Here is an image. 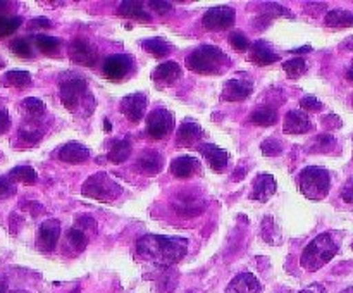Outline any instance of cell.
I'll return each mask as SVG.
<instances>
[{"mask_svg":"<svg viewBox=\"0 0 353 293\" xmlns=\"http://www.w3.org/2000/svg\"><path fill=\"white\" fill-rule=\"evenodd\" d=\"M68 54L69 59L74 64L88 65V68L95 65L97 61H99V52H97V48L86 40H81V38H76V40H72L69 43Z\"/></svg>","mask_w":353,"mask_h":293,"instance_id":"7c38bea8","label":"cell"},{"mask_svg":"<svg viewBox=\"0 0 353 293\" xmlns=\"http://www.w3.org/2000/svg\"><path fill=\"white\" fill-rule=\"evenodd\" d=\"M0 102H2V99H0ZM10 128V117H9V112H7V109H3V107H0V134L7 133Z\"/></svg>","mask_w":353,"mask_h":293,"instance_id":"f6af8a7d","label":"cell"},{"mask_svg":"<svg viewBox=\"0 0 353 293\" xmlns=\"http://www.w3.org/2000/svg\"><path fill=\"white\" fill-rule=\"evenodd\" d=\"M148 6H150L154 10H157L159 14H169L172 10V6L169 2H157V0H152Z\"/></svg>","mask_w":353,"mask_h":293,"instance_id":"7dc6e473","label":"cell"},{"mask_svg":"<svg viewBox=\"0 0 353 293\" xmlns=\"http://www.w3.org/2000/svg\"><path fill=\"white\" fill-rule=\"evenodd\" d=\"M323 124L326 128H330V130H333V128H340L341 126V121H340V117L334 116V114H331V116L324 117Z\"/></svg>","mask_w":353,"mask_h":293,"instance_id":"c3c4849f","label":"cell"},{"mask_svg":"<svg viewBox=\"0 0 353 293\" xmlns=\"http://www.w3.org/2000/svg\"><path fill=\"white\" fill-rule=\"evenodd\" d=\"M40 119H28L23 126L19 128V138L26 145H34L43 138V128L38 123Z\"/></svg>","mask_w":353,"mask_h":293,"instance_id":"83f0119b","label":"cell"},{"mask_svg":"<svg viewBox=\"0 0 353 293\" xmlns=\"http://www.w3.org/2000/svg\"><path fill=\"white\" fill-rule=\"evenodd\" d=\"M307 68H309V65H307V61L303 57H293L283 64V69H285V72L292 79H296L302 74H305Z\"/></svg>","mask_w":353,"mask_h":293,"instance_id":"74e56055","label":"cell"},{"mask_svg":"<svg viewBox=\"0 0 353 293\" xmlns=\"http://www.w3.org/2000/svg\"><path fill=\"white\" fill-rule=\"evenodd\" d=\"M7 176H9L12 181L23 183V185H34L38 179L37 171H34L31 165H17V168L10 169V172Z\"/></svg>","mask_w":353,"mask_h":293,"instance_id":"e575fe53","label":"cell"},{"mask_svg":"<svg viewBox=\"0 0 353 293\" xmlns=\"http://www.w3.org/2000/svg\"><path fill=\"white\" fill-rule=\"evenodd\" d=\"M248 61L254 62V64L257 65H269L274 64V62H279L281 57H279V54H276L264 40H259L255 41L250 47V50H248Z\"/></svg>","mask_w":353,"mask_h":293,"instance_id":"cb8c5ba5","label":"cell"},{"mask_svg":"<svg viewBox=\"0 0 353 293\" xmlns=\"http://www.w3.org/2000/svg\"><path fill=\"white\" fill-rule=\"evenodd\" d=\"M3 86L12 88H26L31 85V74L28 71H7L2 78Z\"/></svg>","mask_w":353,"mask_h":293,"instance_id":"d590c367","label":"cell"},{"mask_svg":"<svg viewBox=\"0 0 353 293\" xmlns=\"http://www.w3.org/2000/svg\"><path fill=\"white\" fill-rule=\"evenodd\" d=\"M196 150L202 154V157L205 159L207 164L210 165L212 171L216 172L226 171L228 164H230V152L217 147V145L214 143H200L199 147H196Z\"/></svg>","mask_w":353,"mask_h":293,"instance_id":"9a60e30c","label":"cell"},{"mask_svg":"<svg viewBox=\"0 0 353 293\" xmlns=\"http://www.w3.org/2000/svg\"><path fill=\"white\" fill-rule=\"evenodd\" d=\"M172 209L181 216H196L205 209V200L200 199L196 193H181L172 200Z\"/></svg>","mask_w":353,"mask_h":293,"instance_id":"ac0fdd59","label":"cell"},{"mask_svg":"<svg viewBox=\"0 0 353 293\" xmlns=\"http://www.w3.org/2000/svg\"><path fill=\"white\" fill-rule=\"evenodd\" d=\"M341 48H348V50H353V37L347 38V40L341 43Z\"/></svg>","mask_w":353,"mask_h":293,"instance_id":"816d5d0a","label":"cell"},{"mask_svg":"<svg viewBox=\"0 0 353 293\" xmlns=\"http://www.w3.org/2000/svg\"><path fill=\"white\" fill-rule=\"evenodd\" d=\"M262 285L252 272H240L228 285L226 293H261Z\"/></svg>","mask_w":353,"mask_h":293,"instance_id":"603a6c76","label":"cell"},{"mask_svg":"<svg viewBox=\"0 0 353 293\" xmlns=\"http://www.w3.org/2000/svg\"><path fill=\"white\" fill-rule=\"evenodd\" d=\"M16 193V185L9 176H0V199H9Z\"/></svg>","mask_w":353,"mask_h":293,"instance_id":"ee69618b","label":"cell"},{"mask_svg":"<svg viewBox=\"0 0 353 293\" xmlns=\"http://www.w3.org/2000/svg\"><path fill=\"white\" fill-rule=\"evenodd\" d=\"M186 293H199V292H186Z\"/></svg>","mask_w":353,"mask_h":293,"instance_id":"94428289","label":"cell"},{"mask_svg":"<svg viewBox=\"0 0 353 293\" xmlns=\"http://www.w3.org/2000/svg\"><path fill=\"white\" fill-rule=\"evenodd\" d=\"M230 43L236 52H247V50H250V47H252L250 41H248V38H247V34H245L243 31H231Z\"/></svg>","mask_w":353,"mask_h":293,"instance_id":"ab89813d","label":"cell"},{"mask_svg":"<svg viewBox=\"0 0 353 293\" xmlns=\"http://www.w3.org/2000/svg\"><path fill=\"white\" fill-rule=\"evenodd\" d=\"M300 105H302V110H305V112H319V110H323V102L321 100H317L316 97L312 95H307L303 97L302 100H300Z\"/></svg>","mask_w":353,"mask_h":293,"instance_id":"7bdbcfd3","label":"cell"},{"mask_svg":"<svg viewBox=\"0 0 353 293\" xmlns=\"http://www.w3.org/2000/svg\"><path fill=\"white\" fill-rule=\"evenodd\" d=\"M59 97L61 102L69 112L78 114V116L88 117L97 107L95 97L90 93L88 85L83 78H69L64 79L59 86Z\"/></svg>","mask_w":353,"mask_h":293,"instance_id":"3957f363","label":"cell"},{"mask_svg":"<svg viewBox=\"0 0 353 293\" xmlns=\"http://www.w3.org/2000/svg\"><path fill=\"white\" fill-rule=\"evenodd\" d=\"M300 293H326V288L321 283H312V285L305 286Z\"/></svg>","mask_w":353,"mask_h":293,"instance_id":"681fc988","label":"cell"},{"mask_svg":"<svg viewBox=\"0 0 353 293\" xmlns=\"http://www.w3.org/2000/svg\"><path fill=\"white\" fill-rule=\"evenodd\" d=\"M97 221L90 216H81L76 219L74 226L65 234V248L72 250L74 254H79L86 248L90 238L97 234Z\"/></svg>","mask_w":353,"mask_h":293,"instance_id":"52a82bcc","label":"cell"},{"mask_svg":"<svg viewBox=\"0 0 353 293\" xmlns=\"http://www.w3.org/2000/svg\"><path fill=\"white\" fill-rule=\"evenodd\" d=\"M57 157L65 164H83L90 159V150L78 141H69L59 148Z\"/></svg>","mask_w":353,"mask_h":293,"instance_id":"7402d4cb","label":"cell"},{"mask_svg":"<svg viewBox=\"0 0 353 293\" xmlns=\"http://www.w3.org/2000/svg\"><path fill=\"white\" fill-rule=\"evenodd\" d=\"M33 23V26H43V28H50V21L47 19V17H37V19L31 21Z\"/></svg>","mask_w":353,"mask_h":293,"instance_id":"f907efd6","label":"cell"},{"mask_svg":"<svg viewBox=\"0 0 353 293\" xmlns=\"http://www.w3.org/2000/svg\"><path fill=\"white\" fill-rule=\"evenodd\" d=\"M312 128L314 124L312 121H310V117L307 116L305 110L302 109L290 110V112L285 116V124H283L285 133L302 134V133H309Z\"/></svg>","mask_w":353,"mask_h":293,"instance_id":"d6986e66","label":"cell"},{"mask_svg":"<svg viewBox=\"0 0 353 293\" xmlns=\"http://www.w3.org/2000/svg\"><path fill=\"white\" fill-rule=\"evenodd\" d=\"M203 138V130L195 121H183L176 133V143L179 147H192Z\"/></svg>","mask_w":353,"mask_h":293,"instance_id":"44dd1931","label":"cell"},{"mask_svg":"<svg viewBox=\"0 0 353 293\" xmlns=\"http://www.w3.org/2000/svg\"><path fill=\"white\" fill-rule=\"evenodd\" d=\"M188 252V240L183 236H165V234H145L137 241V255L152 264L174 265Z\"/></svg>","mask_w":353,"mask_h":293,"instance_id":"6da1fadb","label":"cell"},{"mask_svg":"<svg viewBox=\"0 0 353 293\" xmlns=\"http://www.w3.org/2000/svg\"><path fill=\"white\" fill-rule=\"evenodd\" d=\"M164 168V157L157 150H145L138 159V169L147 176H155Z\"/></svg>","mask_w":353,"mask_h":293,"instance_id":"d4e9b609","label":"cell"},{"mask_svg":"<svg viewBox=\"0 0 353 293\" xmlns=\"http://www.w3.org/2000/svg\"><path fill=\"white\" fill-rule=\"evenodd\" d=\"M34 45L38 47V50L45 55H50V57H57L59 52H61V40L55 37H48V34H37L34 37Z\"/></svg>","mask_w":353,"mask_h":293,"instance_id":"d6a6232c","label":"cell"},{"mask_svg":"<svg viewBox=\"0 0 353 293\" xmlns=\"http://www.w3.org/2000/svg\"><path fill=\"white\" fill-rule=\"evenodd\" d=\"M131 71H133V59L128 54L110 55V57L105 59L102 68L103 76L107 79H112V81L124 79Z\"/></svg>","mask_w":353,"mask_h":293,"instance_id":"30bf717a","label":"cell"},{"mask_svg":"<svg viewBox=\"0 0 353 293\" xmlns=\"http://www.w3.org/2000/svg\"><path fill=\"white\" fill-rule=\"evenodd\" d=\"M338 254V243L331 233H321L319 236L314 238L302 252L300 264L305 271H319L321 267L333 261L334 255Z\"/></svg>","mask_w":353,"mask_h":293,"instance_id":"277c9868","label":"cell"},{"mask_svg":"<svg viewBox=\"0 0 353 293\" xmlns=\"http://www.w3.org/2000/svg\"><path fill=\"white\" fill-rule=\"evenodd\" d=\"M119 110L130 123H140L147 110V95L141 92L130 93L121 100Z\"/></svg>","mask_w":353,"mask_h":293,"instance_id":"8fae6325","label":"cell"},{"mask_svg":"<svg viewBox=\"0 0 353 293\" xmlns=\"http://www.w3.org/2000/svg\"><path fill=\"white\" fill-rule=\"evenodd\" d=\"M21 23H23V19H21V17L0 16V38L12 34L14 31L21 26Z\"/></svg>","mask_w":353,"mask_h":293,"instance_id":"60d3db41","label":"cell"},{"mask_svg":"<svg viewBox=\"0 0 353 293\" xmlns=\"http://www.w3.org/2000/svg\"><path fill=\"white\" fill-rule=\"evenodd\" d=\"M200 169H202L200 161L199 159L192 157V155H181V157H176L174 161L171 162V165H169L171 174L179 179L192 178V176L199 174Z\"/></svg>","mask_w":353,"mask_h":293,"instance_id":"ffe728a7","label":"cell"},{"mask_svg":"<svg viewBox=\"0 0 353 293\" xmlns=\"http://www.w3.org/2000/svg\"><path fill=\"white\" fill-rule=\"evenodd\" d=\"M103 128H105V131H110V128H112V126H110L109 121H105V123H103Z\"/></svg>","mask_w":353,"mask_h":293,"instance_id":"6f0895ef","label":"cell"},{"mask_svg":"<svg viewBox=\"0 0 353 293\" xmlns=\"http://www.w3.org/2000/svg\"><path fill=\"white\" fill-rule=\"evenodd\" d=\"M131 143L128 140H117L114 141L112 147L107 152V161L112 162V164H121V162L128 161V157L131 155Z\"/></svg>","mask_w":353,"mask_h":293,"instance_id":"1f68e13d","label":"cell"},{"mask_svg":"<svg viewBox=\"0 0 353 293\" xmlns=\"http://www.w3.org/2000/svg\"><path fill=\"white\" fill-rule=\"evenodd\" d=\"M261 150L268 157H276V155H279L283 152V143L278 138H268V140L262 141Z\"/></svg>","mask_w":353,"mask_h":293,"instance_id":"b9f144b4","label":"cell"},{"mask_svg":"<svg viewBox=\"0 0 353 293\" xmlns=\"http://www.w3.org/2000/svg\"><path fill=\"white\" fill-rule=\"evenodd\" d=\"M262 238L268 241L269 245H279L281 243V231H279L278 224L272 219V216H265L262 221Z\"/></svg>","mask_w":353,"mask_h":293,"instance_id":"836d02e7","label":"cell"},{"mask_svg":"<svg viewBox=\"0 0 353 293\" xmlns=\"http://www.w3.org/2000/svg\"><path fill=\"white\" fill-rule=\"evenodd\" d=\"M81 193L85 196H88V199L99 200V202H112V200L121 196L123 186L116 179L110 178L107 172L100 171L88 176V179L83 183Z\"/></svg>","mask_w":353,"mask_h":293,"instance_id":"8992f818","label":"cell"},{"mask_svg":"<svg viewBox=\"0 0 353 293\" xmlns=\"http://www.w3.org/2000/svg\"><path fill=\"white\" fill-rule=\"evenodd\" d=\"M21 107H23V110L28 114L30 119H40L45 114V103L40 99H37V97H28V99H24L21 102Z\"/></svg>","mask_w":353,"mask_h":293,"instance_id":"8d00e7d4","label":"cell"},{"mask_svg":"<svg viewBox=\"0 0 353 293\" xmlns=\"http://www.w3.org/2000/svg\"><path fill=\"white\" fill-rule=\"evenodd\" d=\"M254 92V85L252 81L248 79H240V78H233V79H228L223 86V100L226 102H243L247 100L248 97L252 95Z\"/></svg>","mask_w":353,"mask_h":293,"instance_id":"2e32d148","label":"cell"},{"mask_svg":"<svg viewBox=\"0 0 353 293\" xmlns=\"http://www.w3.org/2000/svg\"><path fill=\"white\" fill-rule=\"evenodd\" d=\"M10 52L21 59L33 57V48H31L30 41L26 38H16V40L10 41Z\"/></svg>","mask_w":353,"mask_h":293,"instance_id":"f35d334b","label":"cell"},{"mask_svg":"<svg viewBox=\"0 0 353 293\" xmlns=\"http://www.w3.org/2000/svg\"><path fill=\"white\" fill-rule=\"evenodd\" d=\"M248 119H250V123L255 124V126H274L279 121V114L274 107L264 105L255 109Z\"/></svg>","mask_w":353,"mask_h":293,"instance_id":"4316f807","label":"cell"},{"mask_svg":"<svg viewBox=\"0 0 353 293\" xmlns=\"http://www.w3.org/2000/svg\"><path fill=\"white\" fill-rule=\"evenodd\" d=\"M117 14L126 19L138 21V23H150L152 16L150 12H147V9H143L141 2H133V0H128V2H123L117 9Z\"/></svg>","mask_w":353,"mask_h":293,"instance_id":"484cf974","label":"cell"},{"mask_svg":"<svg viewBox=\"0 0 353 293\" xmlns=\"http://www.w3.org/2000/svg\"><path fill=\"white\" fill-rule=\"evenodd\" d=\"M0 293H7V286L2 279H0Z\"/></svg>","mask_w":353,"mask_h":293,"instance_id":"11a10c76","label":"cell"},{"mask_svg":"<svg viewBox=\"0 0 353 293\" xmlns=\"http://www.w3.org/2000/svg\"><path fill=\"white\" fill-rule=\"evenodd\" d=\"M174 116L168 109H155L147 116V134L152 140H164L174 131Z\"/></svg>","mask_w":353,"mask_h":293,"instance_id":"ba28073f","label":"cell"},{"mask_svg":"<svg viewBox=\"0 0 353 293\" xmlns=\"http://www.w3.org/2000/svg\"><path fill=\"white\" fill-rule=\"evenodd\" d=\"M347 79L350 83H353V64H352V68L348 69V72H347Z\"/></svg>","mask_w":353,"mask_h":293,"instance_id":"db71d44e","label":"cell"},{"mask_svg":"<svg viewBox=\"0 0 353 293\" xmlns=\"http://www.w3.org/2000/svg\"><path fill=\"white\" fill-rule=\"evenodd\" d=\"M326 26L341 30V28L353 26V12L345 9H333L326 14Z\"/></svg>","mask_w":353,"mask_h":293,"instance_id":"f546056e","label":"cell"},{"mask_svg":"<svg viewBox=\"0 0 353 293\" xmlns=\"http://www.w3.org/2000/svg\"><path fill=\"white\" fill-rule=\"evenodd\" d=\"M12 293H28V292H12Z\"/></svg>","mask_w":353,"mask_h":293,"instance_id":"91938a15","label":"cell"},{"mask_svg":"<svg viewBox=\"0 0 353 293\" xmlns=\"http://www.w3.org/2000/svg\"><path fill=\"white\" fill-rule=\"evenodd\" d=\"M61 236V223L57 219H47L40 224V230L37 234V247L40 252H52L57 245Z\"/></svg>","mask_w":353,"mask_h":293,"instance_id":"4fadbf2b","label":"cell"},{"mask_svg":"<svg viewBox=\"0 0 353 293\" xmlns=\"http://www.w3.org/2000/svg\"><path fill=\"white\" fill-rule=\"evenodd\" d=\"M181 76L183 69L176 61L162 62V64H159L157 68L154 69V72H152V79H154V83L159 88H165V86L174 85Z\"/></svg>","mask_w":353,"mask_h":293,"instance_id":"e0dca14e","label":"cell"},{"mask_svg":"<svg viewBox=\"0 0 353 293\" xmlns=\"http://www.w3.org/2000/svg\"><path fill=\"white\" fill-rule=\"evenodd\" d=\"M340 293H353V286H348V288H345V290H341Z\"/></svg>","mask_w":353,"mask_h":293,"instance_id":"9f6ffc18","label":"cell"},{"mask_svg":"<svg viewBox=\"0 0 353 293\" xmlns=\"http://www.w3.org/2000/svg\"><path fill=\"white\" fill-rule=\"evenodd\" d=\"M236 21V10L233 7L221 6V7H210L202 17V24L205 30L209 31H224L230 30Z\"/></svg>","mask_w":353,"mask_h":293,"instance_id":"9c48e42d","label":"cell"},{"mask_svg":"<svg viewBox=\"0 0 353 293\" xmlns=\"http://www.w3.org/2000/svg\"><path fill=\"white\" fill-rule=\"evenodd\" d=\"M336 147H338V141L333 134L321 133L314 138V141L310 143L309 152H312V154H333Z\"/></svg>","mask_w":353,"mask_h":293,"instance_id":"4dcf8cb0","label":"cell"},{"mask_svg":"<svg viewBox=\"0 0 353 293\" xmlns=\"http://www.w3.org/2000/svg\"><path fill=\"white\" fill-rule=\"evenodd\" d=\"M141 47H143L145 52H148V54L154 55V57H157V59L168 57V55L172 52V45L161 37L143 40L141 41Z\"/></svg>","mask_w":353,"mask_h":293,"instance_id":"f1b7e54d","label":"cell"},{"mask_svg":"<svg viewBox=\"0 0 353 293\" xmlns=\"http://www.w3.org/2000/svg\"><path fill=\"white\" fill-rule=\"evenodd\" d=\"M3 65H6V61H3V59H2V57H0V69H2V68H3Z\"/></svg>","mask_w":353,"mask_h":293,"instance_id":"680465c9","label":"cell"},{"mask_svg":"<svg viewBox=\"0 0 353 293\" xmlns=\"http://www.w3.org/2000/svg\"><path fill=\"white\" fill-rule=\"evenodd\" d=\"M186 68L196 74L219 76L231 68V61L216 45H200L186 55Z\"/></svg>","mask_w":353,"mask_h":293,"instance_id":"7a4b0ae2","label":"cell"},{"mask_svg":"<svg viewBox=\"0 0 353 293\" xmlns=\"http://www.w3.org/2000/svg\"><path fill=\"white\" fill-rule=\"evenodd\" d=\"M293 54H307V52H310V47L309 45H307V47H303V48H293Z\"/></svg>","mask_w":353,"mask_h":293,"instance_id":"f5cc1de1","label":"cell"},{"mask_svg":"<svg viewBox=\"0 0 353 293\" xmlns=\"http://www.w3.org/2000/svg\"><path fill=\"white\" fill-rule=\"evenodd\" d=\"M341 199H343L345 202L353 203V178H350L345 183L343 190H341Z\"/></svg>","mask_w":353,"mask_h":293,"instance_id":"bcb514c9","label":"cell"},{"mask_svg":"<svg viewBox=\"0 0 353 293\" xmlns=\"http://www.w3.org/2000/svg\"><path fill=\"white\" fill-rule=\"evenodd\" d=\"M276 190H278V183H276L274 176L269 172H261L252 181V192L248 199L255 200V202H268L274 196Z\"/></svg>","mask_w":353,"mask_h":293,"instance_id":"5bb4252c","label":"cell"},{"mask_svg":"<svg viewBox=\"0 0 353 293\" xmlns=\"http://www.w3.org/2000/svg\"><path fill=\"white\" fill-rule=\"evenodd\" d=\"M300 192L309 200H323L326 199L331 190V174L324 168L319 165H309L302 169L299 178Z\"/></svg>","mask_w":353,"mask_h":293,"instance_id":"5b68a950","label":"cell"}]
</instances>
